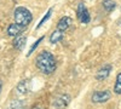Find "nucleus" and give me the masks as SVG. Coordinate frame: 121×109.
Masks as SVG:
<instances>
[{"mask_svg":"<svg viewBox=\"0 0 121 109\" xmlns=\"http://www.w3.org/2000/svg\"><path fill=\"white\" fill-rule=\"evenodd\" d=\"M26 40H27V38L23 36V35H17L15 38V40H13V47L17 48V50L19 51H22L23 50V47L26 45Z\"/></svg>","mask_w":121,"mask_h":109,"instance_id":"9","label":"nucleus"},{"mask_svg":"<svg viewBox=\"0 0 121 109\" xmlns=\"http://www.w3.org/2000/svg\"><path fill=\"white\" fill-rule=\"evenodd\" d=\"M13 18H15V23L22 26V27H27L32 22L33 15L28 9H26L23 6H18L13 12Z\"/></svg>","mask_w":121,"mask_h":109,"instance_id":"2","label":"nucleus"},{"mask_svg":"<svg viewBox=\"0 0 121 109\" xmlns=\"http://www.w3.org/2000/svg\"><path fill=\"white\" fill-rule=\"evenodd\" d=\"M69 102H70V96L69 95H60L53 101L52 105L56 109H64L69 104Z\"/></svg>","mask_w":121,"mask_h":109,"instance_id":"5","label":"nucleus"},{"mask_svg":"<svg viewBox=\"0 0 121 109\" xmlns=\"http://www.w3.org/2000/svg\"><path fill=\"white\" fill-rule=\"evenodd\" d=\"M110 97H112V92L104 90V91H96L92 95L91 100H92L93 103H105L110 100Z\"/></svg>","mask_w":121,"mask_h":109,"instance_id":"4","label":"nucleus"},{"mask_svg":"<svg viewBox=\"0 0 121 109\" xmlns=\"http://www.w3.org/2000/svg\"><path fill=\"white\" fill-rule=\"evenodd\" d=\"M63 39V32H59V31H55L51 36H50V43L51 44H56L58 41H60Z\"/></svg>","mask_w":121,"mask_h":109,"instance_id":"11","label":"nucleus"},{"mask_svg":"<svg viewBox=\"0 0 121 109\" xmlns=\"http://www.w3.org/2000/svg\"><path fill=\"white\" fill-rule=\"evenodd\" d=\"M76 16H78L79 21L81 22V23L87 24V23H90V21H91V16H90V13H88V10H87V7H86V5H85L84 3H80V4H79L78 10H76Z\"/></svg>","mask_w":121,"mask_h":109,"instance_id":"3","label":"nucleus"},{"mask_svg":"<svg viewBox=\"0 0 121 109\" xmlns=\"http://www.w3.org/2000/svg\"><path fill=\"white\" fill-rule=\"evenodd\" d=\"M43 40H44V36H41V38H39L38 40L35 41V44H34V45H32V47L29 48V52H28V55H27V56H30V55H32V53L34 52V50H35V48H36V47L39 46V44L41 43Z\"/></svg>","mask_w":121,"mask_h":109,"instance_id":"16","label":"nucleus"},{"mask_svg":"<svg viewBox=\"0 0 121 109\" xmlns=\"http://www.w3.org/2000/svg\"><path fill=\"white\" fill-rule=\"evenodd\" d=\"M9 109H26V105L23 104L22 101H13L11 104H10Z\"/></svg>","mask_w":121,"mask_h":109,"instance_id":"14","label":"nucleus"},{"mask_svg":"<svg viewBox=\"0 0 121 109\" xmlns=\"http://www.w3.org/2000/svg\"><path fill=\"white\" fill-rule=\"evenodd\" d=\"M110 72H112V65H110V64H105V65H103L97 72L96 79H97V80H99V81H103V80H105V79L109 76Z\"/></svg>","mask_w":121,"mask_h":109,"instance_id":"7","label":"nucleus"},{"mask_svg":"<svg viewBox=\"0 0 121 109\" xmlns=\"http://www.w3.org/2000/svg\"><path fill=\"white\" fill-rule=\"evenodd\" d=\"M114 92L117 95H121V73L117 74L116 76V81H115V86H114Z\"/></svg>","mask_w":121,"mask_h":109,"instance_id":"13","label":"nucleus"},{"mask_svg":"<svg viewBox=\"0 0 121 109\" xmlns=\"http://www.w3.org/2000/svg\"><path fill=\"white\" fill-rule=\"evenodd\" d=\"M72 23H73V19L70 17H68V16H64V17L60 18L58 21V23H57V31L64 33L67 29L72 26Z\"/></svg>","mask_w":121,"mask_h":109,"instance_id":"6","label":"nucleus"},{"mask_svg":"<svg viewBox=\"0 0 121 109\" xmlns=\"http://www.w3.org/2000/svg\"><path fill=\"white\" fill-rule=\"evenodd\" d=\"M19 93H27L29 90H30V84H29V80H23L18 84L17 86Z\"/></svg>","mask_w":121,"mask_h":109,"instance_id":"10","label":"nucleus"},{"mask_svg":"<svg viewBox=\"0 0 121 109\" xmlns=\"http://www.w3.org/2000/svg\"><path fill=\"white\" fill-rule=\"evenodd\" d=\"M35 65L40 72L45 75H50L55 73L56 70V58L55 56L48 52V51H43L40 55H38L36 59H35Z\"/></svg>","mask_w":121,"mask_h":109,"instance_id":"1","label":"nucleus"},{"mask_svg":"<svg viewBox=\"0 0 121 109\" xmlns=\"http://www.w3.org/2000/svg\"><path fill=\"white\" fill-rule=\"evenodd\" d=\"M33 109H39V108H33Z\"/></svg>","mask_w":121,"mask_h":109,"instance_id":"18","label":"nucleus"},{"mask_svg":"<svg viewBox=\"0 0 121 109\" xmlns=\"http://www.w3.org/2000/svg\"><path fill=\"white\" fill-rule=\"evenodd\" d=\"M1 88H3V83H1V80H0V93H1Z\"/></svg>","mask_w":121,"mask_h":109,"instance_id":"17","label":"nucleus"},{"mask_svg":"<svg viewBox=\"0 0 121 109\" xmlns=\"http://www.w3.org/2000/svg\"><path fill=\"white\" fill-rule=\"evenodd\" d=\"M103 7H104V10L107 12H112L116 7V3L114 1V0H104L103 1Z\"/></svg>","mask_w":121,"mask_h":109,"instance_id":"12","label":"nucleus"},{"mask_svg":"<svg viewBox=\"0 0 121 109\" xmlns=\"http://www.w3.org/2000/svg\"><path fill=\"white\" fill-rule=\"evenodd\" d=\"M24 29V27L22 26H19L17 23H12V24H10L9 28H7V34L10 36H17L22 33V31Z\"/></svg>","mask_w":121,"mask_h":109,"instance_id":"8","label":"nucleus"},{"mask_svg":"<svg viewBox=\"0 0 121 109\" xmlns=\"http://www.w3.org/2000/svg\"><path fill=\"white\" fill-rule=\"evenodd\" d=\"M52 11H53V9H50V10H48V11L46 12V15H45V17H43V19H41V21H40V23L38 24V27H36L38 29H39L40 27H41V26H43V24H44V23H45V22L47 21V19H48L50 17H51V13H52Z\"/></svg>","mask_w":121,"mask_h":109,"instance_id":"15","label":"nucleus"}]
</instances>
